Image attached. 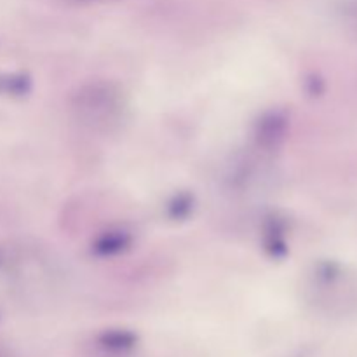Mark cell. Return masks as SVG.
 Returning a JSON list of instances; mask_svg holds the SVG:
<instances>
[]
</instances>
